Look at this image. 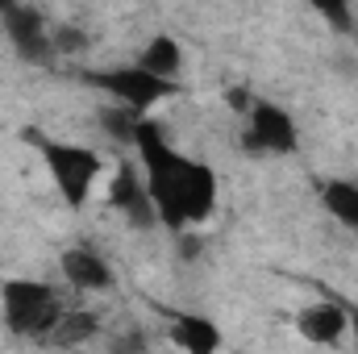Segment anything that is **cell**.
Instances as JSON below:
<instances>
[{
  "label": "cell",
  "instance_id": "obj_15",
  "mask_svg": "<svg viewBox=\"0 0 358 354\" xmlns=\"http://www.w3.org/2000/svg\"><path fill=\"white\" fill-rule=\"evenodd\" d=\"M350 346L358 351V309H350Z\"/></svg>",
  "mask_w": 358,
  "mask_h": 354
},
{
  "label": "cell",
  "instance_id": "obj_4",
  "mask_svg": "<svg viewBox=\"0 0 358 354\" xmlns=\"http://www.w3.org/2000/svg\"><path fill=\"white\" fill-rule=\"evenodd\" d=\"M242 146H246L250 155L283 159V155H296L300 129H296L292 113L279 108L275 100H255V104L242 113Z\"/></svg>",
  "mask_w": 358,
  "mask_h": 354
},
{
  "label": "cell",
  "instance_id": "obj_13",
  "mask_svg": "<svg viewBox=\"0 0 358 354\" xmlns=\"http://www.w3.org/2000/svg\"><path fill=\"white\" fill-rule=\"evenodd\" d=\"M96 334V317L92 313H76V309H63V317L55 321L46 346H80Z\"/></svg>",
  "mask_w": 358,
  "mask_h": 354
},
{
  "label": "cell",
  "instance_id": "obj_6",
  "mask_svg": "<svg viewBox=\"0 0 358 354\" xmlns=\"http://www.w3.org/2000/svg\"><path fill=\"white\" fill-rule=\"evenodd\" d=\"M104 200H108V208L113 213H121L129 225H138V229H150L155 221H159V213H155V200H150V192H146V176H142V167L138 163H113L108 167V176H104Z\"/></svg>",
  "mask_w": 358,
  "mask_h": 354
},
{
  "label": "cell",
  "instance_id": "obj_8",
  "mask_svg": "<svg viewBox=\"0 0 358 354\" xmlns=\"http://www.w3.org/2000/svg\"><path fill=\"white\" fill-rule=\"evenodd\" d=\"M296 330L313 346H338L350 338V309L338 300H317V304L296 313Z\"/></svg>",
  "mask_w": 358,
  "mask_h": 354
},
{
  "label": "cell",
  "instance_id": "obj_14",
  "mask_svg": "<svg viewBox=\"0 0 358 354\" xmlns=\"http://www.w3.org/2000/svg\"><path fill=\"white\" fill-rule=\"evenodd\" d=\"M329 29H338V34H350L355 29V4L350 0H304Z\"/></svg>",
  "mask_w": 358,
  "mask_h": 354
},
{
  "label": "cell",
  "instance_id": "obj_5",
  "mask_svg": "<svg viewBox=\"0 0 358 354\" xmlns=\"http://www.w3.org/2000/svg\"><path fill=\"white\" fill-rule=\"evenodd\" d=\"M92 84H100L117 104H125V108H134V113H150L155 104L171 100V96L179 92L176 80H159V76H150V71L138 67V63H129V67H113V71H96Z\"/></svg>",
  "mask_w": 358,
  "mask_h": 354
},
{
  "label": "cell",
  "instance_id": "obj_3",
  "mask_svg": "<svg viewBox=\"0 0 358 354\" xmlns=\"http://www.w3.org/2000/svg\"><path fill=\"white\" fill-rule=\"evenodd\" d=\"M38 155L46 163V171L55 179L59 196L71 204V208H84L92 200L96 187H104V159L88 150V146H76V142H59V138H38Z\"/></svg>",
  "mask_w": 358,
  "mask_h": 354
},
{
  "label": "cell",
  "instance_id": "obj_1",
  "mask_svg": "<svg viewBox=\"0 0 358 354\" xmlns=\"http://www.w3.org/2000/svg\"><path fill=\"white\" fill-rule=\"evenodd\" d=\"M138 167L146 176V192L155 200V213L163 225L183 229V225H204L217 208V171L200 159H187L171 146V138L155 121H138L134 142Z\"/></svg>",
  "mask_w": 358,
  "mask_h": 354
},
{
  "label": "cell",
  "instance_id": "obj_11",
  "mask_svg": "<svg viewBox=\"0 0 358 354\" xmlns=\"http://www.w3.org/2000/svg\"><path fill=\"white\" fill-rule=\"evenodd\" d=\"M171 346H179V351H187V354H208L221 346V330L213 321H204V317H176Z\"/></svg>",
  "mask_w": 358,
  "mask_h": 354
},
{
  "label": "cell",
  "instance_id": "obj_2",
  "mask_svg": "<svg viewBox=\"0 0 358 354\" xmlns=\"http://www.w3.org/2000/svg\"><path fill=\"white\" fill-rule=\"evenodd\" d=\"M63 309H67L63 296L42 279H8L0 288V313H4V325L17 338L46 342L55 321L63 317Z\"/></svg>",
  "mask_w": 358,
  "mask_h": 354
},
{
  "label": "cell",
  "instance_id": "obj_10",
  "mask_svg": "<svg viewBox=\"0 0 358 354\" xmlns=\"http://www.w3.org/2000/svg\"><path fill=\"white\" fill-rule=\"evenodd\" d=\"M134 63L146 67V71L159 76V80H179V71H183V46H179L171 34H155V38L142 46V55H138Z\"/></svg>",
  "mask_w": 358,
  "mask_h": 354
},
{
  "label": "cell",
  "instance_id": "obj_9",
  "mask_svg": "<svg viewBox=\"0 0 358 354\" xmlns=\"http://www.w3.org/2000/svg\"><path fill=\"white\" fill-rule=\"evenodd\" d=\"M59 271H63L67 288H76V292H108V288L117 283L108 259L96 255L92 246H67V250L59 255Z\"/></svg>",
  "mask_w": 358,
  "mask_h": 354
},
{
  "label": "cell",
  "instance_id": "obj_12",
  "mask_svg": "<svg viewBox=\"0 0 358 354\" xmlns=\"http://www.w3.org/2000/svg\"><path fill=\"white\" fill-rule=\"evenodd\" d=\"M321 204L334 221H342L346 229H358V183L350 179H329L321 187Z\"/></svg>",
  "mask_w": 358,
  "mask_h": 354
},
{
  "label": "cell",
  "instance_id": "obj_7",
  "mask_svg": "<svg viewBox=\"0 0 358 354\" xmlns=\"http://www.w3.org/2000/svg\"><path fill=\"white\" fill-rule=\"evenodd\" d=\"M0 21H4V34H8V42L17 46L21 59H29V63H46L50 55H59V50H55V34H50L46 17H42L38 8L8 0V4L0 8Z\"/></svg>",
  "mask_w": 358,
  "mask_h": 354
}]
</instances>
